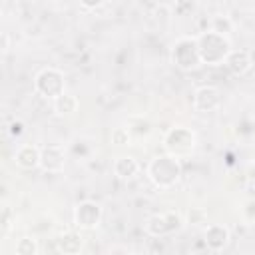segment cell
<instances>
[{
    "mask_svg": "<svg viewBox=\"0 0 255 255\" xmlns=\"http://www.w3.org/2000/svg\"><path fill=\"white\" fill-rule=\"evenodd\" d=\"M183 167L179 157L171 155V153H163V155H155L147 167H145V175L147 179L157 187V189H169L173 187L179 179H181Z\"/></svg>",
    "mask_w": 255,
    "mask_h": 255,
    "instance_id": "1",
    "label": "cell"
},
{
    "mask_svg": "<svg viewBox=\"0 0 255 255\" xmlns=\"http://www.w3.org/2000/svg\"><path fill=\"white\" fill-rule=\"evenodd\" d=\"M197 46H199V56L201 62L207 66H221L231 52V42L229 36L217 34L213 30H205L197 36Z\"/></svg>",
    "mask_w": 255,
    "mask_h": 255,
    "instance_id": "2",
    "label": "cell"
},
{
    "mask_svg": "<svg viewBox=\"0 0 255 255\" xmlns=\"http://www.w3.org/2000/svg\"><path fill=\"white\" fill-rule=\"evenodd\" d=\"M169 60L181 72H193V70H197L203 64L201 62V56H199L197 36H179L171 44Z\"/></svg>",
    "mask_w": 255,
    "mask_h": 255,
    "instance_id": "3",
    "label": "cell"
},
{
    "mask_svg": "<svg viewBox=\"0 0 255 255\" xmlns=\"http://www.w3.org/2000/svg\"><path fill=\"white\" fill-rule=\"evenodd\" d=\"M185 219L179 211H161V213H153L145 219L143 223V231L149 237H167L177 233L183 227Z\"/></svg>",
    "mask_w": 255,
    "mask_h": 255,
    "instance_id": "4",
    "label": "cell"
},
{
    "mask_svg": "<svg viewBox=\"0 0 255 255\" xmlns=\"http://www.w3.org/2000/svg\"><path fill=\"white\" fill-rule=\"evenodd\" d=\"M34 92L46 100H54L66 92V76L58 68H42L34 76Z\"/></svg>",
    "mask_w": 255,
    "mask_h": 255,
    "instance_id": "5",
    "label": "cell"
},
{
    "mask_svg": "<svg viewBox=\"0 0 255 255\" xmlns=\"http://www.w3.org/2000/svg\"><path fill=\"white\" fill-rule=\"evenodd\" d=\"M193 147H195V133H193V129H189L185 126H173L163 135L165 153H171L179 159L189 155L193 151Z\"/></svg>",
    "mask_w": 255,
    "mask_h": 255,
    "instance_id": "6",
    "label": "cell"
},
{
    "mask_svg": "<svg viewBox=\"0 0 255 255\" xmlns=\"http://www.w3.org/2000/svg\"><path fill=\"white\" fill-rule=\"evenodd\" d=\"M102 217H104V209L94 199L78 201L76 207H74V211H72V221H74L76 229H80V231H92V229H96L102 223Z\"/></svg>",
    "mask_w": 255,
    "mask_h": 255,
    "instance_id": "7",
    "label": "cell"
},
{
    "mask_svg": "<svg viewBox=\"0 0 255 255\" xmlns=\"http://www.w3.org/2000/svg\"><path fill=\"white\" fill-rule=\"evenodd\" d=\"M66 167V149L58 143H48L40 147V169L44 173H62Z\"/></svg>",
    "mask_w": 255,
    "mask_h": 255,
    "instance_id": "8",
    "label": "cell"
},
{
    "mask_svg": "<svg viewBox=\"0 0 255 255\" xmlns=\"http://www.w3.org/2000/svg\"><path fill=\"white\" fill-rule=\"evenodd\" d=\"M219 106H221V90L217 86L205 84L193 92V110L195 112L209 114V112H215Z\"/></svg>",
    "mask_w": 255,
    "mask_h": 255,
    "instance_id": "9",
    "label": "cell"
},
{
    "mask_svg": "<svg viewBox=\"0 0 255 255\" xmlns=\"http://www.w3.org/2000/svg\"><path fill=\"white\" fill-rule=\"evenodd\" d=\"M231 241V233L223 223H207L203 229V243L207 251L221 253Z\"/></svg>",
    "mask_w": 255,
    "mask_h": 255,
    "instance_id": "10",
    "label": "cell"
},
{
    "mask_svg": "<svg viewBox=\"0 0 255 255\" xmlns=\"http://www.w3.org/2000/svg\"><path fill=\"white\" fill-rule=\"evenodd\" d=\"M223 66L227 68V72L231 76L241 78V76H245L253 68V58H251V54L247 50H233L231 48V52L227 54Z\"/></svg>",
    "mask_w": 255,
    "mask_h": 255,
    "instance_id": "11",
    "label": "cell"
},
{
    "mask_svg": "<svg viewBox=\"0 0 255 255\" xmlns=\"http://www.w3.org/2000/svg\"><path fill=\"white\" fill-rule=\"evenodd\" d=\"M14 163L24 171L40 167V147L36 143H22L14 153Z\"/></svg>",
    "mask_w": 255,
    "mask_h": 255,
    "instance_id": "12",
    "label": "cell"
},
{
    "mask_svg": "<svg viewBox=\"0 0 255 255\" xmlns=\"http://www.w3.org/2000/svg\"><path fill=\"white\" fill-rule=\"evenodd\" d=\"M112 169H114V175H116L118 179H122V181H131V179L139 173V161H137L133 155H120V157H116Z\"/></svg>",
    "mask_w": 255,
    "mask_h": 255,
    "instance_id": "13",
    "label": "cell"
},
{
    "mask_svg": "<svg viewBox=\"0 0 255 255\" xmlns=\"http://www.w3.org/2000/svg\"><path fill=\"white\" fill-rule=\"evenodd\" d=\"M56 249L64 255H78L84 249V237L78 231H66L56 239Z\"/></svg>",
    "mask_w": 255,
    "mask_h": 255,
    "instance_id": "14",
    "label": "cell"
},
{
    "mask_svg": "<svg viewBox=\"0 0 255 255\" xmlns=\"http://www.w3.org/2000/svg\"><path fill=\"white\" fill-rule=\"evenodd\" d=\"M78 108H80V100L72 92H68V90L52 100V110L60 118H72L78 112Z\"/></svg>",
    "mask_w": 255,
    "mask_h": 255,
    "instance_id": "15",
    "label": "cell"
},
{
    "mask_svg": "<svg viewBox=\"0 0 255 255\" xmlns=\"http://www.w3.org/2000/svg\"><path fill=\"white\" fill-rule=\"evenodd\" d=\"M126 126H128V129H129L131 137H145V135H149V131H151V124H149V120L143 118V116H129V118L126 120Z\"/></svg>",
    "mask_w": 255,
    "mask_h": 255,
    "instance_id": "16",
    "label": "cell"
},
{
    "mask_svg": "<svg viewBox=\"0 0 255 255\" xmlns=\"http://www.w3.org/2000/svg\"><path fill=\"white\" fill-rule=\"evenodd\" d=\"M14 253L16 255H38L40 253V245L34 237H20L14 243Z\"/></svg>",
    "mask_w": 255,
    "mask_h": 255,
    "instance_id": "17",
    "label": "cell"
},
{
    "mask_svg": "<svg viewBox=\"0 0 255 255\" xmlns=\"http://www.w3.org/2000/svg\"><path fill=\"white\" fill-rule=\"evenodd\" d=\"M209 30L217 32V34H223V36H229L233 32V22L229 16H223V14H215L211 20H209Z\"/></svg>",
    "mask_w": 255,
    "mask_h": 255,
    "instance_id": "18",
    "label": "cell"
},
{
    "mask_svg": "<svg viewBox=\"0 0 255 255\" xmlns=\"http://www.w3.org/2000/svg\"><path fill=\"white\" fill-rule=\"evenodd\" d=\"M14 223H16V211L8 203H4L2 205V213H0V229H2V235H8L10 229L14 227Z\"/></svg>",
    "mask_w": 255,
    "mask_h": 255,
    "instance_id": "19",
    "label": "cell"
},
{
    "mask_svg": "<svg viewBox=\"0 0 255 255\" xmlns=\"http://www.w3.org/2000/svg\"><path fill=\"white\" fill-rule=\"evenodd\" d=\"M110 139H112L114 145H129V141H131V133H129L128 126H118V128L112 129Z\"/></svg>",
    "mask_w": 255,
    "mask_h": 255,
    "instance_id": "20",
    "label": "cell"
},
{
    "mask_svg": "<svg viewBox=\"0 0 255 255\" xmlns=\"http://www.w3.org/2000/svg\"><path fill=\"white\" fill-rule=\"evenodd\" d=\"M189 225H207V211L201 207H191L187 211V221Z\"/></svg>",
    "mask_w": 255,
    "mask_h": 255,
    "instance_id": "21",
    "label": "cell"
},
{
    "mask_svg": "<svg viewBox=\"0 0 255 255\" xmlns=\"http://www.w3.org/2000/svg\"><path fill=\"white\" fill-rule=\"evenodd\" d=\"M78 2H80V6L84 10H96V8H100L104 4V0H78Z\"/></svg>",
    "mask_w": 255,
    "mask_h": 255,
    "instance_id": "22",
    "label": "cell"
},
{
    "mask_svg": "<svg viewBox=\"0 0 255 255\" xmlns=\"http://www.w3.org/2000/svg\"><path fill=\"white\" fill-rule=\"evenodd\" d=\"M22 131H24V124H22V122H14V124L10 126V133H12V135H20Z\"/></svg>",
    "mask_w": 255,
    "mask_h": 255,
    "instance_id": "23",
    "label": "cell"
},
{
    "mask_svg": "<svg viewBox=\"0 0 255 255\" xmlns=\"http://www.w3.org/2000/svg\"><path fill=\"white\" fill-rule=\"evenodd\" d=\"M249 135H251V139H255V118L249 124Z\"/></svg>",
    "mask_w": 255,
    "mask_h": 255,
    "instance_id": "24",
    "label": "cell"
},
{
    "mask_svg": "<svg viewBox=\"0 0 255 255\" xmlns=\"http://www.w3.org/2000/svg\"><path fill=\"white\" fill-rule=\"evenodd\" d=\"M2 50L8 52V34H2Z\"/></svg>",
    "mask_w": 255,
    "mask_h": 255,
    "instance_id": "25",
    "label": "cell"
},
{
    "mask_svg": "<svg viewBox=\"0 0 255 255\" xmlns=\"http://www.w3.org/2000/svg\"><path fill=\"white\" fill-rule=\"evenodd\" d=\"M251 193H253V197H255V183H251Z\"/></svg>",
    "mask_w": 255,
    "mask_h": 255,
    "instance_id": "26",
    "label": "cell"
},
{
    "mask_svg": "<svg viewBox=\"0 0 255 255\" xmlns=\"http://www.w3.org/2000/svg\"><path fill=\"white\" fill-rule=\"evenodd\" d=\"M253 66H255V62H253Z\"/></svg>",
    "mask_w": 255,
    "mask_h": 255,
    "instance_id": "27",
    "label": "cell"
}]
</instances>
